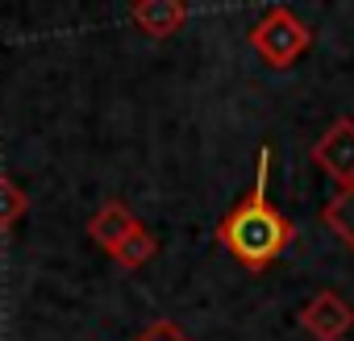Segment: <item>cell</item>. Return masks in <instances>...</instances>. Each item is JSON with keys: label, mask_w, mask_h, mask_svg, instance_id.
<instances>
[{"label": "cell", "mask_w": 354, "mask_h": 341, "mask_svg": "<svg viewBox=\"0 0 354 341\" xmlns=\"http://www.w3.org/2000/svg\"><path fill=\"white\" fill-rule=\"evenodd\" d=\"M154 254H158V237H154L146 225H138V229H133V233H129V237H125V242L109 254V258H113L121 271H142Z\"/></svg>", "instance_id": "8"}, {"label": "cell", "mask_w": 354, "mask_h": 341, "mask_svg": "<svg viewBox=\"0 0 354 341\" xmlns=\"http://www.w3.org/2000/svg\"><path fill=\"white\" fill-rule=\"evenodd\" d=\"M313 162L337 188L354 184V117H337L317 142H313Z\"/></svg>", "instance_id": "4"}, {"label": "cell", "mask_w": 354, "mask_h": 341, "mask_svg": "<svg viewBox=\"0 0 354 341\" xmlns=\"http://www.w3.org/2000/svg\"><path fill=\"white\" fill-rule=\"evenodd\" d=\"M133 26L150 38H171L180 34L184 21H188V5H180V0H138L133 5Z\"/></svg>", "instance_id": "6"}, {"label": "cell", "mask_w": 354, "mask_h": 341, "mask_svg": "<svg viewBox=\"0 0 354 341\" xmlns=\"http://www.w3.org/2000/svg\"><path fill=\"white\" fill-rule=\"evenodd\" d=\"M250 46H254V55H259L267 67L283 71V67H292V63L313 46V30H308L292 9L271 5V9L254 21V30H250Z\"/></svg>", "instance_id": "2"}, {"label": "cell", "mask_w": 354, "mask_h": 341, "mask_svg": "<svg viewBox=\"0 0 354 341\" xmlns=\"http://www.w3.org/2000/svg\"><path fill=\"white\" fill-rule=\"evenodd\" d=\"M296 320H300V329H304L313 341H342V337L354 329V308H350V300H346L342 291L325 287V291H317V295L296 312Z\"/></svg>", "instance_id": "3"}, {"label": "cell", "mask_w": 354, "mask_h": 341, "mask_svg": "<svg viewBox=\"0 0 354 341\" xmlns=\"http://www.w3.org/2000/svg\"><path fill=\"white\" fill-rule=\"evenodd\" d=\"M138 225H142V221L133 217V208H129V204H121V200H104V204L88 217V237H92L104 254H113V250H117V246L138 229Z\"/></svg>", "instance_id": "5"}, {"label": "cell", "mask_w": 354, "mask_h": 341, "mask_svg": "<svg viewBox=\"0 0 354 341\" xmlns=\"http://www.w3.org/2000/svg\"><path fill=\"white\" fill-rule=\"evenodd\" d=\"M133 341H192V337L175 324V320H154V324H146Z\"/></svg>", "instance_id": "10"}, {"label": "cell", "mask_w": 354, "mask_h": 341, "mask_svg": "<svg viewBox=\"0 0 354 341\" xmlns=\"http://www.w3.org/2000/svg\"><path fill=\"white\" fill-rule=\"evenodd\" d=\"M26 213H30V196L9 175H0V229H13Z\"/></svg>", "instance_id": "9"}, {"label": "cell", "mask_w": 354, "mask_h": 341, "mask_svg": "<svg viewBox=\"0 0 354 341\" xmlns=\"http://www.w3.org/2000/svg\"><path fill=\"white\" fill-rule=\"evenodd\" d=\"M325 225H329V233H337V242L354 254V184L350 188H337L333 196H329V204H325Z\"/></svg>", "instance_id": "7"}, {"label": "cell", "mask_w": 354, "mask_h": 341, "mask_svg": "<svg viewBox=\"0 0 354 341\" xmlns=\"http://www.w3.org/2000/svg\"><path fill=\"white\" fill-rule=\"evenodd\" d=\"M267 179H271V150H259L254 162V188L221 217L217 225V242L246 266V271H267L296 237L292 221L275 208V200L267 196Z\"/></svg>", "instance_id": "1"}]
</instances>
